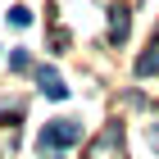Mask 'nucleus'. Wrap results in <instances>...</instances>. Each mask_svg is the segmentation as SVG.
I'll list each match as a JSON object with an SVG mask.
<instances>
[{
    "mask_svg": "<svg viewBox=\"0 0 159 159\" xmlns=\"http://www.w3.org/2000/svg\"><path fill=\"white\" fill-rule=\"evenodd\" d=\"M9 64L18 68V73H23V68H27V50H14V55H9Z\"/></svg>",
    "mask_w": 159,
    "mask_h": 159,
    "instance_id": "nucleus-5",
    "label": "nucleus"
},
{
    "mask_svg": "<svg viewBox=\"0 0 159 159\" xmlns=\"http://www.w3.org/2000/svg\"><path fill=\"white\" fill-rule=\"evenodd\" d=\"M37 82H41V91H46L50 100H64V96H68V86L59 82V73H55L50 64H41V68H37Z\"/></svg>",
    "mask_w": 159,
    "mask_h": 159,
    "instance_id": "nucleus-2",
    "label": "nucleus"
},
{
    "mask_svg": "<svg viewBox=\"0 0 159 159\" xmlns=\"http://www.w3.org/2000/svg\"><path fill=\"white\" fill-rule=\"evenodd\" d=\"M109 41H114V46L127 41V9H123V5H114V9H109Z\"/></svg>",
    "mask_w": 159,
    "mask_h": 159,
    "instance_id": "nucleus-3",
    "label": "nucleus"
},
{
    "mask_svg": "<svg viewBox=\"0 0 159 159\" xmlns=\"http://www.w3.org/2000/svg\"><path fill=\"white\" fill-rule=\"evenodd\" d=\"M32 23V9H27V5H14L9 9V27H27Z\"/></svg>",
    "mask_w": 159,
    "mask_h": 159,
    "instance_id": "nucleus-4",
    "label": "nucleus"
},
{
    "mask_svg": "<svg viewBox=\"0 0 159 159\" xmlns=\"http://www.w3.org/2000/svg\"><path fill=\"white\" fill-rule=\"evenodd\" d=\"M77 141H82V123H77V118H55L46 132H41L37 146L41 150H59V146L68 150V146H77Z\"/></svg>",
    "mask_w": 159,
    "mask_h": 159,
    "instance_id": "nucleus-1",
    "label": "nucleus"
}]
</instances>
